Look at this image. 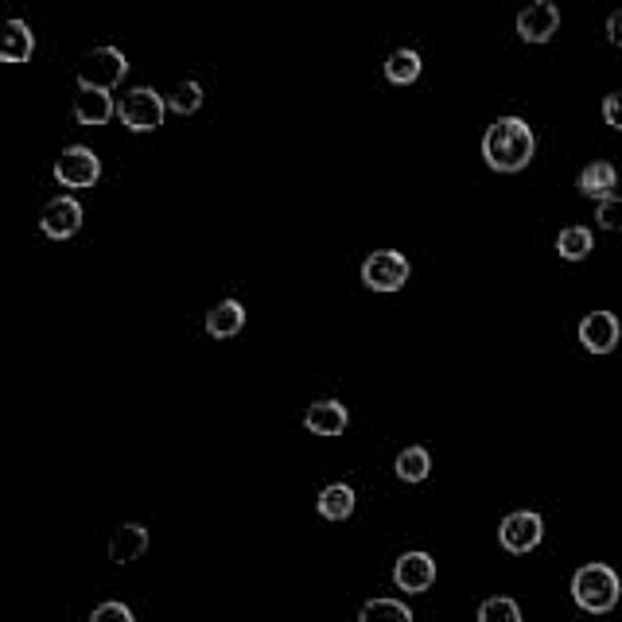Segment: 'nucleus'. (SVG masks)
<instances>
[{
  "label": "nucleus",
  "instance_id": "nucleus-22",
  "mask_svg": "<svg viewBox=\"0 0 622 622\" xmlns=\"http://www.w3.org/2000/svg\"><path fill=\"white\" fill-rule=\"evenodd\" d=\"M358 622H412V611L401 599H366Z\"/></svg>",
  "mask_w": 622,
  "mask_h": 622
},
{
  "label": "nucleus",
  "instance_id": "nucleus-20",
  "mask_svg": "<svg viewBox=\"0 0 622 622\" xmlns=\"http://www.w3.org/2000/svg\"><path fill=\"white\" fill-rule=\"evenodd\" d=\"M401 483H424L428 471H432V456H428V447H405L393 464Z\"/></svg>",
  "mask_w": 622,
  "mask_h": 622
},
{
  "label": "nucleus",
  "instance_id": "nucleus-28",
  "mask_svg": "<svg viewBox=\"0 0 622 622\" xmlns=\"http://www.w3.org/2000/svg\"><path fill=\"white\" fill-rule=\"evenodd\" d=\"M607 39H611L614 47H622V9L611 12V20H607Z\"/></svg>",
  "mask_w": 622,
  "mask_h": 622
},
{
  "label": "nucleus",
  "instance_id": "nucleus-3",
  "mask_svg": "<svg viewBox=\"0 0 622 622\" xmlns=\"http://www.w3.org/2000/svg\"><path fill=\"white\" fill-rule=\"evenodd\" d=\"M129 75V63H125V55L117 51V47H93V51H86L82 63H78V86H90V90H117L122 86V78Z\"/></svg>",
  "mask_w": 622,
  "mask_h": 622
},
{
  "label": "nucleus",
  "instance_id": "nucleus-4",
  "mask_svg": "<svg viewBox=\"0 0 622 622\" xmlns=\"http://www.w3.org/2000/svg\"><path fill=\"white\" fill-rule=\"evenodd\" d=\"M164 113H167V98H160L152 86H137L129 90L117 102V117H122L125 129L132 132H156L164 125Z\"/></svg>",
  "mask_w": 622,
  "mask_h": 622
},
{
  "label": "nucleus",
  "instance_id": "nucleus-16",
  "mask_svg": "<svg viewBox=\"0 0 622 622\" xmlns=\"http://www.w3.org/2000/svg\"><path fill=\"white\" fill-rule=\"evenodd\" d=\"M245 327V307L238 300H223V304H214L206 312V334L214 339H233V334H242Z\"/></svg>",
  "mask_w": 622,
  "mask_h": 622
},
{
  "label": "nucleus",
  "instance_id": "nucleus-27",
  "mask_svg": "<svg viewBox=\"0 0 622 622\" xmlns=\"http://www.w3.org/2000/svg\"><path fill=\"white\" fill-rule=\"evenodd\" d=\"M604 122L622 132V90H614L604 98Z\"/></svg>",
  "mask_w": 622,
  "mask_h": 622
},
{
  "label": "nucleus",
  "instance_id": "nucleus-18",
  "mask_svg": "<svg viewBox=\"0 0 622 622\" xmlns=\"http://www.w3.org/2000/svg\"><path fill=\"white\" fill-rule=\"evenodd\" d=\"M354 486L346 483H331L319 491V513H323L327 521H346L354 513Z\"/></svg>",
  "mask_w": 622,
  "mask_h": 622
},
{
  "label": "nucleus",
  "instance_id": "nucleus-25",
  "mask_svg": "<svg viewBox=\"0 0 622 622\" xmlns=\"http://www.w3.org/2000/svg\"><path fill=\"white\" fill-rule=\"evenodd\" d=\"M595 223L604 230H622V195H607L595 206Z\"/></svg>",
  "mask_w": 622,
  "mask_h": 622
},
{
  "label": "nucleus",
  "instance_id": "nucleus-13",
  "mask_svg": "<svg viewBox=\"0 0 622 622\" xmlns=\"http://www.w3.org/2000/svg\"><path fill=\"white\" fill-rule=\"evenodd\" d=\"M113 113H117V102H113L110 90H90V86H78V93H75L78 125H105Z\"/></svg>",
  "mask_w": 622,
  "mask_h": 622
},
{
  "label": "nucleus",
  "instance_id": "nucleus-2",
  "mask_svg": "<svg viewBox=\"0 0 622 622\" xmlns=\"http://www.w3.org/2000/svg\"><path fill=\"white\" fill-rule=\"evenodd\" d=\"M619 595H622V580L611 564L592 560V564L576 568V576H572V599H576L580 611L607 614V611H614Z\"/></svg>",
  "mask_w": 622,
  "mask_h": 622
},
{
  "label": "nucleus",
  "instance_id": "nucleus-6",
  "mask_svg": "<svg viewBox=\"0 0 622 622\" xmlns=\"http://www.w3.org/2000/svg\"><path fill=\"white\" fill-rule=\"evenodd\" d=\"M541 537H545V521H541V513L533 510H513L502 518L498 525V541L506 553H513V557H525V553H533V548L541 545Z\"/></svg>",
  "mask_w": 622,
  "mask_h": 622
},
{
  "label": "nucleus",
  "instance_id": "nucleus-5",
  "mask_svg": "<svg viewBox=\"0 0 622 622\" xmlns=\"http://www.w3.org/2000/svg\"><path fill=\"white\" fill-rule=\"evenodd\" d=\"M409 277H412L409 257L397 250H378L363 261V284L370 292H397V289H405V280Z\"/></svg>",
  "mask_w": 622,
  "mask_h": 622
},
{
  "label": "nucleus",
  "instance_id": "nucleus-9",
  "mask_svg": "<svg viewBox=\"0 0 622 622\" xmlns=\"http://www.w3.org/2000/svg\"><path fill=\"white\" fill-rule=\"evenodd\" d=\"M39 226H43L47 238H55V242H66V238H75L82 230V203L71 195H59L43 206L39 214Z\"/></svg>",
  "mask_w": 622,
  "mask_h": 622
},
{
  "label": "nucleus",
  "instance_id": "nucleus-15",
  "mask_svg": "<svg viewBox=\"0 0 622 622\" xmlns=\"http://www.w3.org/2000/svg\"><path fill=\"white\" fill-rule=\"evenodd\" d=\"M31 51H36V36L24 20H9L4 28H0V59L4 63H28Z\"/></svg>",
  "mask_w": 622,
  "mask_h": 622
},
{
  "label": "nucleus",
  "instance_id": "nucleus-10",
  "mask_svg": "<svg viewBox=\"0 0 622 622\" xmlns=\"http://www.w3.org/2000/svg\"><path fill=\"white\" fill-rule=\"evenodd\" d=\"M622 339V323L614 312H587L580 319V343L592 354H611Z\"/></svg>",
  "mask_w": 622,
  "mask_h": 622
},
{
  "label": "nucleus",
  "instance_id": "nucleus-12",
  "mask_svg": "<svg viewBox=\"0 0 622 622\" xmlns=\"http://www.w3.org/2000/svg\"><path fill=\"white\" fill-rule=\"evenodd\" d=\"M346 424H351V412H346L343 401H316L304 412V428L312 436H343Z\"/></svg>",
  "mask_w": 622,
  "mask_h": 622
},
{
  "label": "nucleus",
  "instance_id": "nucleus-8",
  "mask_svg": "<svg viewBox=\"0 0 622 622\" xmlns=\"http://www.w3.org/2000/svg\"><path fill=\"white\" fill-rule=\"evenodd\" d=\"M393 584L405 595H424L428 587L436 584V560L412 548V553H401L397 564H393Z\"/></svg>",
  "mask_w": 622,
  "mask_h": 622
},
{
  "label": "nucleus",
  "instance_id": "nucleus-7",
  "mask_svg": "<svg viewBox=\"0 0 622 622\" xmlns=\"http://www.w3.org/2000/svg\"><path fill=\"white\" fill-rule=\"evenodd\" d=\"M55 179L71 191H86V187L102 179V160L93 156V149H86V144H71L55 160Z\"/></svg>",
  "mask_w": 622,
  "mask_h": 622
},
{
  "label": "nucleus",
  "instance_id": "nucleus-17",
  "mask_svg": "<svg viewBox=\"0 0 622 622\" xmlns=\"http://www.w3.org/2000/svg\"><path fill=\"white\" fill-rule=\"evenodd\" d=\"M614 183H619V172H614V164H607V160L587 164L576 179L580 195H587V199H607L614 191Z\"/></svg>",
  "mask_w": 622,
  "mask_h": 622
},
{
  "label": "nucleus",
  "instance_id": "nucleus-19",
  "mask_svg": "<svg viewBox=\"0 0 622 622\" xmlns=\"http://www.w3.org/2000/svg\"><path fill=\"white\" fill-rule=\"evenodd\" d=\"M420 51H412V47H397L390 59H385V78H390L393 86H409L420 78Z\"/></svg>",
  "mask_w": 622,
  "mask_h": 622
},
{
  "label": "nucleus",
  "instance_id": "nucleus-21",
  "mask_svg": "<svg viewBox=\"0 0 622 622\" xmlns=\"http://www.w3.org/2000/svg\"><path fill=\"white\" fill-rule=\"evenodd\" d=\"M592 250H595V238L587 226H564V230H560L557 253L564 261H584V257H592Z\"/></svg>",
  "mask_w": 622,
  "mask_h": 622
},
{
  "label": "nucleus",
  "instance_id": "nucleus-24",
  "mask_svg": "<svg viewBox=\"0 0 622 622\" xmlns=\"http://www.w3.org/2000/svg\"><path fill=\"white\" fill-rule=\"evenodd\" d=\"M479 622H521V607L513 604L510 595H491L479 607Z\"/></svg>",
  "mask_w": 622,
  "mask_h": 622
},
{
  "label": "nucleus",
  "instance_id": "nucleus-14",
  "mask_svg": "<svg viewBox=\"0 0 622 622\" xmlns=\"http://www.w3.org/2000/svg\"><path fill=\"white\" fill-rule=\"evenodd\" d=\"M144 553H149V530H144V525L129 521V525H122V530L113 533V541H110L113 564H132V560H140Z\"/></svg>",
  "mask_w": 622,
  "mask_h": 622
},
{
  "label": "nucleus",
  "instance_id": "nucleus-1",
  "mask_svg": "<svg viewBox=\"0 0 622 622\" xmlns=\"http://www.w3.org/2000/svg\"><path fill=\"white\" fill-rule=\"evenodd\" d=\"M533 152H537V137H533L530 122H521V117H498L483 137V160L506 176L530 167Z\"/></svg>",
  "mask_w": 622,
  "mask_h": 622
},
{
  "label": "nucleus",
  "instance_id": "nucleus-23",
  "mask_svg": "<svg viewBox=\"0 0 622 622\" xmlns=\"http://www.w3.org/2000/svg\"><path fill=\"white\" fill-rule=\"evenodd\" d=\"M199 105H203V86L195 78H183V82H176V90L167 93V110L179 113V117L199 113Z\"/></svg>",
  "mask_w": 622,
  "mask_h": 622
},
{
  "label": "nucleus",
  "instance_id": "nucleus-11",
  "mask_svg": "<svg viewBox=\"0 0 622 622\" xmlns=\"http://www.w3.org/2000/svg\"><path fill=\"white\" fill-rule=\"evenodd\" d=\"M560 28V9L553 0H533L530 9L518 12V36L525 43H548Z\"/></svg>",
  "mask_w": 622,
  "mask_h": 622
},
{
  "label": "nucleus",
  "instance_id": "nucleus-26",
  "mask_svg": "<svg viewBox=\"0 0 622 622\" xmlns=\"http://www.w3.org/2000/svg\"><path fill=\"white\" fill-rule=\"evenodd\" d=\"M90 622H137V619H132V611L122 604V599H110V604H98V607H93Z\"/></svg>",
  "mask_w": 622,
  "mask_h": 622
}]
</instances>
